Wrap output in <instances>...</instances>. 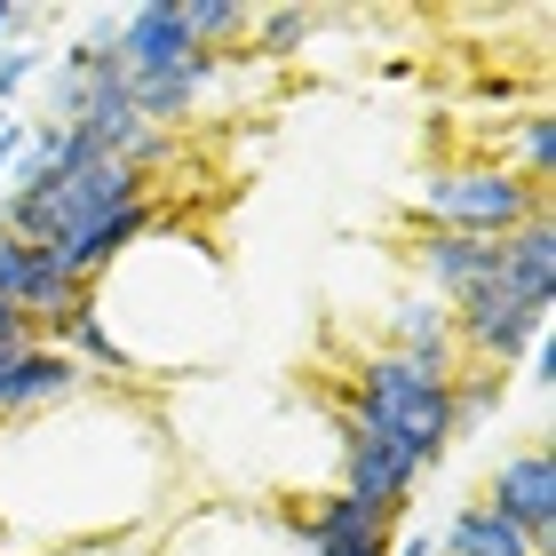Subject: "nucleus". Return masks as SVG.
<instances>
[{
  "mask_svg": "<svg viewBox=\"0 0 556 556\" xmlns=\"http://www.w3.org/2000/svg\"><path fill=\"white\" fill-rule=\"evenodd\" d=\"M48 556H151V533H119V541H72V548H48Z\"/></svg>",
  "mask_w": 556,
  "mask_h": 556,
  "instance_id": "nucleus-21",
  "label": "nucleus"
},
{
  "mask_svg": "<svg viewBox=\"0 0 556 556\" xmlns=\"http://www.w3.org/2000/svg\"><path fill=\"white\" fill-rule=\"evenodd\" d=\"M541 334H548V311H541V302H525V294H509V287H493V278L453 302L462 366H517Z\"/></svg>",
  "mask_w": 556,
  "mask_h": 556,
  "instance_id": "nucleus-6",
  "label": "nucleus"
},
{
  "mask_svg": "<svg viewBox=\"0 0 556 556\" xmlns=\"http://www.w3.org/2000/svg\"><path fill=\"white\" fill-rule=\"evenodd\" d=\"M485 509H493V517H509L541 556L556 548V462H548V445H541V438L493 462V477H485Z\"/></svg>",
  "mask_w": 556,
  "mask_h": 556,
  "instance_id": "nucleus-9",
  "label": "nucleus"
},
{
  "mask_svg": "<svg viewBox=\"0 0 556 556\" xmlns=\"http://www.w3.org/2000/svg\"><path fill=\"white\" fill-rule=\"evenodd\" d=\"M167 493L175 445L136 390L96 382L56 414L0 421V548L9 556L151 533L175 509Z\"/></svg>",
  "mask_w": 556,
  "mask_h": 556,
  "instance_id": "nucleus-1",
  "label": "nucleus"
},
{
  "mask_svg": "<svg viewBox=\"0 0 556 556\" xmlns=\"http://www.w3.org/2000/svg\"><path fill=\"white\" fill-rule=\"evenodd\" d=\"M112 56H119L128 80H160V72H184L191 56H207V48H191L184 0H143V9L112 16Z\"/></svg>",
  "mask_w": 556,
  "mask_h": 556,
  "instance_id": "nucleus-10",
  "label": "nucleus"
},
{
  "mask_svg": "<svg viewBox=\"0 0 556 556\" xmlns=\"http://www.w3.org/2000/svg\"><path fill=\"white\" fill-rule=\"evenodd\" d=\"M390 556H438V533H397Z\"/></svg>",
  "mask_w": 556,
  "mask_h": 556,
  "instance_id": "nucleus-24",
  "label": "nucleus"
},
{
  "mask_svg": "<svg viewBox=\"0 0 556 556\" xmlns=\"http://www.w3.org/2000/svg\"><path fill=\"white\" fill-rule=\"evenodd\" d=\"M16 33V9H9V0H0V40H9Z\"/></svg>",
  "mask_w": 556,
  "mask_h": 556,
  "instance_id": "nucleus-25",
  "label": "nucleus"
},
{
  "mask_svg": "<svg viewBox=\"0 0 556 556\" xmlns=\"http://www.w3.org/2000/svg\"><path fill=\"white\" fill-rule=\"evenodd\" d=\"M184 33H191V48H207V56H231V40L255 33V9H247V0H184Z\"/></svg>",
  "mask_w": 556,
  "mask_h": 556,
  "instance_id": "nucleus-17",
  "label": "nucleus"
},
{
  "mask_svg": "<svg viewBox=\"0 0 556 556\" xmlns=\"http://www.w3.org/2000/svg\"><path fill=\"white\" fill-rule=\"evenodd\" d=\"M151 191V175H136L128 160H104V151H80L72 167H56L40 191H0V231L24 239V247H48L64 255L80 231H96L104 215L136 207Z\"/></svg>",
  "mask_w": 556,
  "mask_h": 556,
  "instance_id": "nucleus-3",
  "label": "nucleus"
},
{
  "mask_svg": "<svg viewBox=\"0 0 556 556\" xmlns=\"http://www.w3.org/2000/svg\"><path fill=\"white\" fill-rule=\"evenodd\" d=\"M0 350H33V326H24L9 302H0Z\"/></svg>",
  "mask_w": 556,
  "mask_h": 556,
  "instance_id": "nucleus-23",
  "label": "nucleus"
},
{
  "mask_svg": "<svg viewBox=\"0 0 556 556\" xmlns=\"http://www.w3.org/2000/svg\"><path fill=\"white\" fill-rule=\"evenodd\" d=\"M485 160H501V167H517L525 184H556V112L548 104H533V112H517V119H501V136H493V151Z\"/></svg>",
  "mask_w": 556,
  "mask_h": 556,
  "instance_id": "nucleus-15",
  "label": "nucleus"
},
{
  "mask_svg": "<svg viewBox=\"0 0 556 556\" xmlns=\"http://www.w3.org/2000/svg\"><path fill=\"white\" fill-rule=\"evenodd\" d=\"M509 406V366H462L453 374V429H485Z\"/></svg>",
  "mask_w": 556,
  "mask_h": 556,
  "instance_id": "nucleus-18",
  "label": "nucleus"
},
{
  "mask_svg": "<svg viewBox=\"0 0 556 556\" xmlns=\"http://www.w3.org/2000/svg\"><path fill=\"white\" fill-rule=\"evenodd\" d=\"M556 215L541 184H525L517 167L501 160H462V167H438L421 184V223L429 231H462V239H509L525 223Z\"/></svg>",
  "mask_w": 556,
  "mask_h": 556,
  "instance_id": "nucleus-4",
  "label": "nucleus"
},
{
  "mask_svg": "<svg viewBox=\"0 0 556 556\" xmlns=\"http://www.w3.org/2000/svg\"><path fill=\"white\" fill-rule=\"evenodd\" d=\"M88 390H96V374L72 358V350L33 342V350H16V358H9V374H0V421L56 414V406H72V397H88Z\"/></svg>",
  "mask_w": 556,
  "mask_h": 556,
  "instance_id": "nucleus-11",
  "label": "nucleus"
},
{
  "mask_svg": "<svg viewBox=\"0 0 556 556\" xmlns=\"http://www.w3.org/2000/svg\"><path fill=\"white\" fill-rule=\"evenodd\" d=\"M390 350L406 366H421V374H438V382H453L462 374V342H453V311L438 294H397L390 302Z\"/></svg>",
  "mask_w": 556,
  "mask_h": 556,
  "instance_id": "nucleus-13",
  "label": "nucleus"
},
{
  "mask_svg": "<svg viewBox=\"0 0 556 556\" xmlns=\"http://www.w3.org/2000/svg\"><path fill=\"white\" fill-rule=\"evenodd\" d=\"M24 136H33V119L0 112V184H9V167H16V151H24Z\"/></svg>",
  "mask_w": 556,
  "mask_h": 556,
  "instance_id": "nucleus-22",
  "label": "nucleus"
},
{
  "mask_svg": "<svg viewBox=\"0 0 556 556\" xmlns=\"http://www.w3.org/2000/svg\"><path fill=\"white\" fill-rule=\"evenodd\" d=\"M287 517H294V541L302 556H390L397 541V509H374L358 493H287Z\"/></svg>",
  "mask_w": 556,
  "mask_h": 556,
  "instance_id": "nucleus-7",
  "label": "nucleus"
},
{
  "mask_svg": "<svg viewBox=\"0 0 556 556\" xmlns=\"http://www.w3.org/2000/svg\"><path fill=\"white\" fill-rule=\"evenodd\" d=\"M342 414L366 429V438H382L397 462H406L414 477H429L453 453V382H438V374L406 366L397 350H374V358L350 366V390H342Z\"/></svg>",
  "mask_w": 556,
  "mask_h": 556,
  "instance_id": "nucleus-2",
  "label": "nucleus"
},
{
  "mask_svg": "<svg viewBox=\"0 0 556 556\" xmlns=\"http://www.w3.org/2000/svg\"><path fill=\"white\" fill-rule=\"evenodd\" d=\"M493 287H509L525 302H541V311H556V215L525 223V231L493 239Z\"/></svg>",
  "mask_w": 556,
  "mask_h": 556,
  "instance_id": "nucleus-14",
  "label": "nucleus"
},
{
  "mask_svg": "<svg viewBox=\"0 0 556 556\" xmlns=\"http://www.w3.org/2000/svg\"><path fill=\"white\" fill-rule=\"evenodd\" d=\"M438 556H541V548L525 541L509 517H493L485 501H469V509H453L438 525Z\"/></svg>",
  "mask_w": 556,
  "mask_h": 556,
  "instance_id": "nucleus-16",
  "label": "nucleus"
},
{
  "mask_svg": "<svg viewBox=\"0 0 556 556\" xmlns=\"http://www.w3.org/2000/svg\"><path fill=\"white\" fill-rule=\"evenodd\" d=\"M40 64H48V48H33V40H0V112H9L16 96L40 80Z\"/></svg>",
  "mask_w": 556,
  "mask_h": 556,
  "instance_id": "nucleus-20",
  "label": "nucleus"
},
{
  "mask_svg": "<svg viewBox=\"0 0 556 556\" xmlns=\"http://www.w3.org/2000/svg\"><path fill=\"white\" fill-rule=\"evenodd\" d=\"M0 302L33 326V342H56V326L88 302V287L48 255V247H24V239L0 231Z\"/></svg>",
  "mask_w": 556,
  "mask_h": 556,
  "instance_id": "nucleus-8",
  "label": "nucleus"
},
{
  "mask_svg": "<svg viewBox=\"0 0 556 556\" xmlns=\"http://www.w3.org/2000/svg\"><path fill=\"white\" fill-rule=\"evenodd\" d=\"M311 33H318L311 9H255V33H247V40H255L263 64H287V56H302V40H311Z\"/></svg>",
  "mask_w": 556,
  "mask_h": 556,
  "instance_id": "nucleus-19",
  "label": "nucleus"
},
{
  "mask_svg": "<svg viewBox=\"0 0 556 556\" xmlns=\"http://www.w3.org/2000/svg\"><path fill=\"white\" fill-rule=\"evenodd\" d=\"M406 263H414V278H421V294H438L445 311H453L469 287H485V278H493V239L414 231V239H406Z\"/></svg>",
  "mask_w": 556,
  "mask_h": 556,
  "instance_id": "nucleus-12",
  "label": "nucleus"
},
{
  "mask_svg": "<svg viewBox=\"0 0 556 556\" xmlns=\"http://www.w3.org/2000/svg\"><path fill=\"white\" fill-rule=\"evenodd\" d=\"M151 556H302L287 501H191L151 525Z\"/></svg>",
  "mask_w": 556,
  "mask_h": 556,
  "instance_id": "nucleus-5",
  "label": "nucleus"
}]
</instances>
